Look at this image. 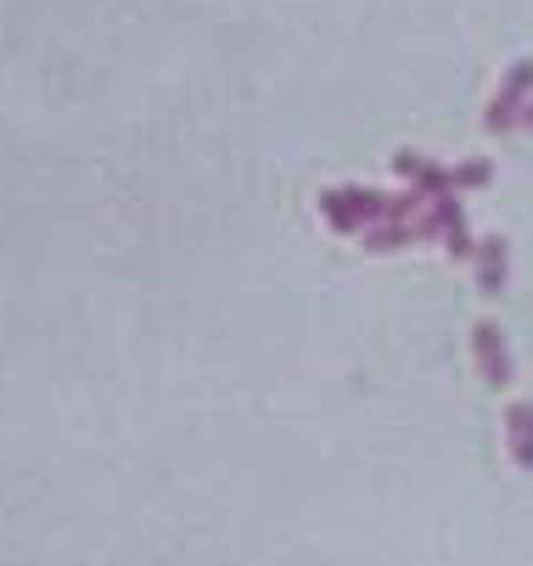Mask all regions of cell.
<instances>
[{
	"mask_svg": "<svg viewBox=\"0 0 533 566\" xmlns=\"http://www.w3.org/2000/svg\"><path fill=\"white\" fill-rule=\"evenodd\" d=\"M472 343H478V365H483V376H489L494 387H505V381H511V359H505V343H500V332H494L489 319H483Z\"/></svg>",
	"mask_w": 533,
	"mask_h": 566,
	"instance_id": "2",
	"label": "cell"
},
{
	"mask_svg": "<svg viewBox=\"0 0 533 566\" xmlns=\"http://www.w3.org/2000/svg\"><path fill=\"white\" fill-rule=\"evenodd\" d=\"M478 281H483V292H500L505 286V241L500 235H489L483 248H478Z\"/></svg>",
	"mask_w": 533,
	"mask_h": 566,
	"instance_id": "3",
	"label": "cell"
},
{
	"mask_svg": "<svg viewBox=\"0 0 533 566\" xmlns=\"http://www.w3.org/2000/svg\"><path fill=\"white\" fill-rule=\"evenodd\" d=\"M522 124H527V129H533V102H527V107H522Z\"/></svg>",
	"mask_w": 533,
	"mask_h": 566,
	"instance_id": "6",
	"label": "cell"
},
{
	"mask_svg": "<svg viewBox=\"0 0 533 566\" xmlns=\"http://www.w3.org/2000/svg\"><path fill=\"white\" fill-rule=\"evenodd\" d=\"M527 96H533V62H516V67L505 73L500 96L489 102V129H511V124H522Z\"/></svg>",
	"mask_w": 533,
	"mask_h": 566,
	"instance_id": "1",
	"label": "cell"
},
{
	"mask_svg": "<svg viewBox=\"0 0 533 566\" xmlns=\"http://www.w3.org/2000/svg\"><path fill=\"white\" fill-rule=\"evenodd\" d=\"M505 427H511V454L522 465H533V403H511Z\"/></svg>",
	"mask_w": 533,
	"mask_h": 566,
	"instance_id": "4",
	"label": "cell"
},
{
	"mask_svg": "<svg viewBox=\"0 0 533 566\" xmlns=\"http://www.w3.org/2000/svg\"><path fill=\"white\" fill-rule=\"evenodd\" d=\"M489 180V164H461L454 169V186H483Z\"/></svg>",
	"mask_w": 533,
	"mask_h": 566,
	"instance_id": "5",
	"label": "cell"
}]
</instances>
